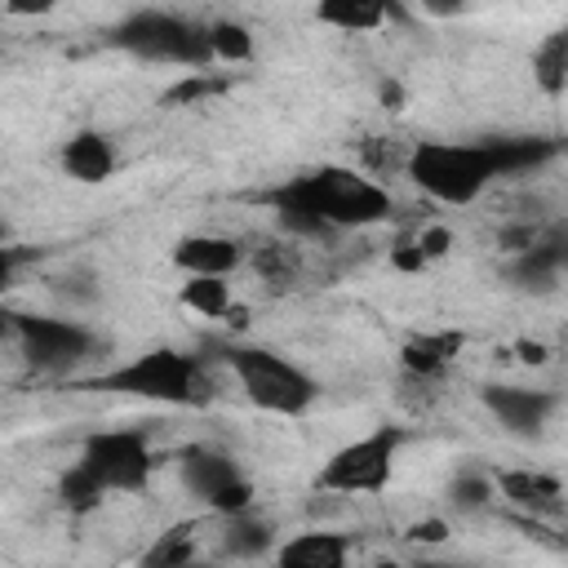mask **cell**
<instances>
[{
    "mask_svg": "<svg viewBox=\"0 0 568 568\" xmlns=\"http://www.w3.org/2000/svg\"><path fill=\"white\" fill-rule=\"evenodd\" d=\"M559 155L555 138H484V142H417L404 155L408 182L435 204H475L497 178L541 169Z\"/></svg>",
    "mask_w": 568,
    "mask_h": 568,
    "instance_id": "6da1fadb",
    "label": "cell"
},
{
    "mask_svg": "<svg viewBox=\"0 0 568 568\" xmlns=\"http://www.w3.org/2000/svg\"><path fill=\"white\" fill-rule=\"evenodd\" d=\"M266 204L275 222L297 240H333L342 231L377 226L395 213L390 191L346 164H320L311 173H297L266 191Z\"/></svg>",
    "mask_w": 568,
    "mask_h": 568,
    "instance_id": "7a4b0ae2",
    "label": "cell"
},
{
    "mask_svg": "<svg viewBox=\"0 0 568 568\" xmlns=\"http://www.w3.org/2000/svg\"><path fill=\"white\" fill-rule=\"evenodd\" d=\"M80 386L129 395V399H151V404H178V408H200L213 395L209 355H191L178 346H151V351L106 368V373L84 377Z\"/></svg>",
    "mask_w": 568,
    "mask_h": 568,
    "instance_id": "3957f363",
    "label": "cell"
},
{
    "mask_svg": "<svg viewBox=\"0 0 568 568\" xmlns=\"http://www.w3.org/2000/svg\"><path fill=\"white\" fill-rule=\"evenodd\" d=\"M217 359L226 364V373L235 377L244 399L271 417H302L320 399V382L302 364H293L288 355H280L262 342H222Z\"/></svg>",
    "mask_w": 568,
    "mask_h": 568,
    "instance_id": "277c9868",
    "label": "cell"
},
{
    "mask_svg": "<svg viewBox=\"0 0 568 568\" xmlns=\"http://www.w3.org/2000/svg\"><path fill=\"white\" fill-rule=\"evenodd\" d=\"M102 40L142 62H164V67H182V71L213 67L209 22H195V18L169 13V9H133L120 22H111L102 31Z\"/></svg>",
    "mask_w": 568,
    "mask_h": 568,
    "instance_id": "5b68a950",
    "label": "cell"
},
{
    "mask_svg": "<svg viewBox=\"0 0 568 568\" xmlns=\"http://www.w3.org/2000/svg\"><path fill=\"white\" fill-rule=\"evenodd\" d=\"M18 351H22V364L36 373V377H75L98 351V333L71 315H18Z\"/></svg>",
    "mask_w": 568,
    "mask_h": 568,
    "instance_id": "8992f818",
    "label": "cell"
},
{
    "mask_svg": "<svg viewBox=\"0 0 568 568\" xmlns=\"http://www.w3.org/2000/svg\"><path fill=\"white\" fill-rule=\"evenodd\" d=\"M84 479L106 497V493H142L151 484L155 470V453L146 430L138 426H120V430H93L80 444V462Z\"/></svg>",
    "mask_w": 568,
    "mask_h": 568,
    "instance_id": "52a82bcc",
    "label": "cell"
},
{
    "mask_svg": "<svg viewBox=\"0 0 568 568\" xmlns=\"http://www.w3.org/2000/svg\"><path fill=\"white\" fill-rule=\"evenodd\" d=\"M399 444H404V430L399 426H377L351 444H342L324 466H320V488L324 493H342V497H355V493H382L390 484V470H395V457H399Z\"/></svg>",
    "mask_w": 568,
    "mask_h": 568,
    "instance_id": "ba28073f",
    "label": "cell"
},
{
    "mask_svg": "<svg viewBox=\"0 0 568 568\" xmlns=\"http://www.w3.org/2000/svg\"><path fill=\"white\" fill-rule=\"evenodd\" d=\"M178 479L182 488L204 501L213 515H235V510H248L253 506V484L248 475L240 470V462L213 444H195L178 457Z\"/></svg>",
    "mask_w": 568,
    "mask_h": 568,
    "instance_id": "9c48e42d",
    "label": "cell"
},
{
    "mask_svg": "<svg viewBox=\"0 0 568 568\" xmlns=\"http://www.w3.org/2000/svg\"><path fill=\"white\" fill-rule=\"evenodd\" d=\"M484 408L497 417L501 430L519 435V439H532L550 426L555 408H559V395L555 390H537V386H510V382H497V386H484Z\"/></svg>",
    "mask_w": 568,
    "mask_h": 568,
    "instance_id": "30bf717a",
    "label": "cell"
},
{
    "mask_svg": "<svg viewBox=\"0 0 568 568\" xmlns=\"http://www.w3.org/2000/svg\"><path fill=\"white\" fill-rule=\"evenodd\" d=\"M169 257L182 275H222V280H231L244 262V244L231 240V235H217V231H191L173 244Z\"/></svg>",
    "mask_w": 568,
    "mask_h": 568,
    "instance_id": "8fae6325",
    "label": "cell"
},
{
    "mask_svg": "<svg viewBox=\"0 0 568 568\" xmlns=\"http://www.w3.org/2000/svg\"><path fill=\"white\" fill-rule=\"evenodd\" d=\"M564 266H568L564 235H550V240H532L528 248H515V257L506 262V280L524 293H555Z\"/></svg>",
    "mask_w": 568,
    "mask_h": 568,
    "instance_id": "7c38bea8",
    "label": "cell"
},
{
    "mask_svg": "<svg viewBox=\"0 0 568 568\" xmlns=\"http://www.w3.org/2000/svg\"><path fill=\"white\" fill-rule=\"evenodd\" d=\"M58 164H62V173H67L71 182L98 186V182H106V178L115 173L120 160H115V142H111L106 133H98V129H80V133H71V138L62 142Z\"/></svg>",
    "mask_w": 568,
    "mask_h": 568,
    "instance_id": "4fadbf2b",
    "label": "cell"
},
{
    "mask_svg": "<svg viewBox=\"0 0 568 568\" xmlns=\"http://www.w3.org/2000/svg\"><path fill=\"white\" fill-rule=\"evenodd\" d=\"M355 541L346 532H328V528H311V532H293L288 541L275 546V559L284 568H342L351 559Z\"/></svg>",
    "mask_w": 568,
    "mask_h": 568,
    "instance_id": "5bb4252c",
    "label": "cell"
},
{
    "mask_svg": "<svg viewBox=\"0 0 568 568\" xmlns=\"http://www.w3.org/2000/svg\"><path fill=\"white\" fill-rule=\"evenodd\" d=\"M497 493L532 515H559L564 510V484L555 475H541V470H501L497 479Z\"/></svg>",
    "mask_w": 568,
    "mask_h": 568,
    "instance_id": "9a60e30c",
    "label": "cell"
},
{
    "mask_svg": "<svg viewBox=\"0 0 568 568\" xmlns=\"http://www.w3.org/2000/svg\"><path fill=\"white\" fill-rule=\"evenodd\" d=\"M222 555L226 559H266L275 555V528L248 510H235V515H222Z\"/></svg>",
    "mask_w": 568,
    "mask_h": 568,
    "instance_id": "2e32d148",
    "label": "cell"
},
{
    "mask_svg": "<svg viewBox=\"0 0 568 568\" xmlns=\"http://www.w3.org/2000/svg\"><path fill=\"white\" fill-rule=\"evenodd\" d=\"M395 9H399V0H320L315 18L333 31L364 36V31H377L386 18H395Z\"/></svg>",
    "mask_w": 568,
    "mask_h": 568,
    "instance_id": "e0dca14e",
    "label": "cell"
},
{
    "mask_svg": "<svg viewBox=\"0 0 568 568\" xmlns=\"http://www.w3.org/2000/svg\"><path fill=\"white\" fill-rule=\"evenodd\" d=\"M457 351H462V333H417V337H408V342H404L399 364H404V373H408V377L435 382V377L453 364V355H457Z\"/></svg>",
    "mask_w": 568,
    "mask_h": 568,
    "instance_id": "ac0fdd59",
    "label": "cell"
},
{
    "mask_svg": "<svg viewBox=\"0 0 568 568\" xmlns=\"http://www.w3.org/2000/svg\"><path fill=\"white\" fill-rule=\"evenodd\" d=\"M532 80H537V89L546 93V98H564V89H568V31H550L537 49H532Z\"/></svg>",
    "mask_w": 568,
    "mask_h": 568,
    "instance_id": "d6986e66",
    "label": "cell"
},
{
    "mask_svg": "<svg viewBox=\"0 0 568 568\" xmlns=\"http://www.w3.org/2000/svg\"><path fill=\"white\" fill-rule=\"evenodd\" d=\"M209 53H213V62H222V67H240V62H248V58L257 53V40H253V31H248L244 22H235V18H213V22H209Z\"/></svg>",
    "mask_w": 568,
    "mask_h": 568,
    "instance_id": "ffe728a7",
    "label": "cell"
},
{
    "mask_svg": "<svg viewBox=\"0 0 568 568\" xmlns=\"http://www.w3.org/2000/svg\"><path fill=\"white\" fill-rule=\"evenodd\" d=\"M178 302L204 320H222V315H231V284L222 275H186Z\"/></svg>",
    "mask_w": 568,
    "mask_h": 568,
    "instance_id": "44dd1931",
    "label": "cell"
},
{
    "mask_svg": "<svg viewBox=\"0 0 568 568\" xmlns=\"http://www.w3.org/2000/svg\"><path fill=\"white\" fill-rule=\"evenodd\" d=\"M493 497H497V484H493V475H484V470H462V475L448 484V501H453L457 510H466V515L484 510Z\"/></svg>",
    "mask_w": 568,
    "mask_h": 568,
    "instance_id": "7402d4cb",
    "label": "cell"
},
{
    "mask_svg": "<svg viewBox=\"0 0 568 568\" xmlns=\"http://www.w3.org/2000/svg\"><path fill=\"white\" fill-rule=\"evenodd\" d=\"M191 524H182V528H169L142 559L146 564H186V559H195V546H191Z\"/></svg>",
    "mask_w": 568,
    "mask_h": 568,
    "instance_id": "603a6c76",
    "label": "cell"
},
{
    "mask_svg": "<svg viewBox=\"0 0 568 568\" xmlns=\"http://www.w3.org/2000/svg\"><path fill=\"white\" fill-rule=\"evenodd\" d=\"M222 89H226V80H222V75H213V71L204 67V71H186V80H182V84H173V89L164 93V102L186 106V102H195V98H213V93H222Z\"/></svg>",
    "mask_w": 568,
    "mask_h": 568,
    "instance_id": "cb8c5ba5",
    "label": "cell"
},
{
    "mask_svg": "<svg viewBox=\"0 0 568 568\" xmlns=\"http://www.w3.org/2000/svg\"><path fill=\"white\" fill-rule=\"evenodd\" d=\"M53 293L58 297H67V302H98V284H93V275L89 271H67V275H58L53 280Z\"/></svg>",
    "mask_w": 568,
    "mask_h": 568,
    "instance_id": "d4e9b609",
    "label": "cell"
},
{
    "mask_svg": "<svg viewBox=\"0 0 568 568\" xmlns=\"http://www.w3.org/2000/svg\"><path fill=\"white\" fill-rule=\"evenodd\" d=\"M31 257H36V248H4V244H0V297L18 284V271H22Z\"/></svg>",
    "mask_w": 568,
    "mask_h": 568,
    "instance_id": "484cf974",
    "label": "cell"
},
{
    "mask_svg": "<svg viewBox=\"0 0 568 568\" xmlns=\"http://www.w3.org/2000/svg\"><path fill=\"white\" fill-rule=\"evenodd\" d=\"M62 0H4V9L13 13V18H44V13H53Z\"/></svg>",
    "mask_w": 568,
    "mask_h": 568,
    "instance_id": "4316f807",
    "label": "cell"
},
{
    "mask_svg": "<svg viewBox=\"0 0 568 568\" xmlns=\"http://www.w3.org/2000/svg\"><path fill=\"white\" fill-rule=\"evenodd\" d=\"M417 248H422V257H439V253L448 248V231H444V226L422 231V235H417Z\"/></svg>",
    "mask_w": 568,
    "mask_h": 568,
    "instance_id": "83f0119b",
    "label": "cell"
},
{
    "mask_svg": "<svg viewBox=\"0 0 568 568\" xmlns=\"http://www.w3.org/2000/svg\"><path fill=\"white\" fill-rule=\"evenodd\" d=\"M426 18H457L466 9V0H413Z\"/></svg>",
    "mask_w": 568,
    "mask_h": 568,
    "instance_id": "f1b7e54d",
    "label": "cell"
},
{
    "mask_svg": "<svg viewBox=\"0 0 568 568\" xmlns=\"http://www.w3.org/2000/svg\"><path fill=\"white\" fill-rule=\"evenodd\" d=\"M408 537H413V541H444V537H448V524H444V519H422V524L408 528Z\"/></svg>",
    "mask_w": 568,
    "mask_h": 568,
    "instance_id": "f546056e",
    "label": "cell"
},
{
    "mask_svg": "<svg viewBox=\"0 0 568 568\" xmlns=\"http://www.w3.org/2000/svg\"><path fill=\"white\" fill-rule=\"evenodd\" d=\"M18 315H22V311L0 306V342H13V337H18Z\"/></svg>",
    "mask_w": 568,
    "mask_h": 568,
    "instance_id": "4dcf8cb0",
    "label": "cell"
},
{
    "mask_svg": "<svg viewBox=\"0 0 568 568\" xmlns=\"http://www.w3.org/2000/svg\"><path fill=\"white\" fill-rule=\"evenodd\" d=\"M519 351H524L528 364H541L546 359V346H537V342H519Z\"/></svg>",
    "mask_w": 568,
    "mask_h": 568,
    "instance_id": "1f68e13d",
    "label": "cell"
}]
</instances>
